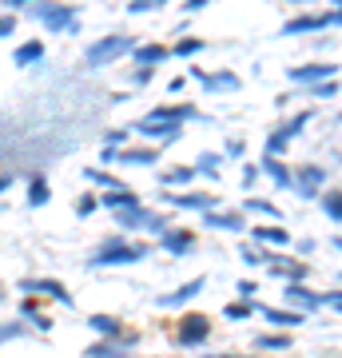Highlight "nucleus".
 I'll list each match as a JSON object with an SVG mask.
<instances>
[{
    "instance_id": "obj_51",
    "label": "nucleus",
    "mask_w": 342,
    "mask_h": 358,
    "mask_svg": "<svg viewBox=\"0 0 342 358\" xmlns=\"http://www.w3.org/2000/svg\"><path fill=\"white\" fill-rule=\"evenodd\" d=\"M227 155H231V159H239V155H243V140H231L227 143Z\"/></svg>"
},
{
    "instance_id": "obj_23",
    "label": "nucleus",
    "mask_w": 342,
    "mask_h": 358,
    "mask_svg": "<svg viewBox=\"0 0 342 358\" xmlns=\"http://www.w3.org/2000/svg\"><path fill=\"white\" fill-rule=\"evenodd\" d=\"M88 331L100 334V338H120L124 334V322L115 315H88Z\"/></svg>"
},
{
    "instance_id": "obj_24",
    "label": "nucleus",
    "mask_w": 342,
    "mask_h": 358,
    "mask_svg": "<svg viewBox=\"0 0 342 358\" xmlns=\"http://www.w3.org/2000/svg\"><path fill=\"white\" fill-rule=\"evenodd\" d=\"M311 120H315V108H303V112H294L291 120H283V124H279V128H275V131H279L283 140L291 143L294 136H299V131H303L306 124H311Z\"/></svg>"
},
{
    "instance_id": "obj_44",
    "label": "nucleus",
    "mask_w": 342,
    "mask_h": 358,
    "mask_svg": "<svg viewBox=\"0 0 342 358\" xmlns=\"http://www.w3.org/2000/svg\"><path fill=\"white\" fill-rule=\"evenodd\" d=\"M239 255H243V263H251V267H259V263H266V255L259 251V247H239Z\"/></svg>"
},
{
    "instance_id": "obj_45",
    "label": "nucleus",
    "mask_w": 342,
    "mask_h": 358,
    "mask_svg": "<svg viewBox=\"0 0 342 358\" xmlns=\"http://www.w3.org/2000/svg\"><path fill=\"white\" fill-rule=\"evenodd\" d=\"M124 143H127V131H120V128L104 131V148H124Z\"/></svg>"
},
{
    "instance_id": "obj_34",
    "label": "nucleus",
    "mask_w": 342,
    "mask_h": 358,
    "mask_svg": "<svg viewBox=\"0 0 342 358\" xmlns=\"http://www.w3.org/2000/svg\"><path fill=\"white\" fill-rule=\"evenodd\" d=\"M167 227H171V215H167V211H148V219H143V231H148V235L159 239Z\"/></svg>"
},
{
    "instance_id": "obj_50",
    "label": "nucleus",
    "mask_w": 342,
    "mask_h": 358,
    "mask_svg": "<svg viewBox=\"0 0 342 358\" xmlns=\"http://www.w3.org/2000/svg\"><path fill=\"white\" fill-rule=\"evenodd\" d=\"M239 299H255V282H251V279L239 282Z\"/></svg>"
},
{
    "instance_id": "obj_54",
    "label": "nucleus",
    "mask_w": 342,
    "mask_h": 358,
    "mask_svg": "<svg viewBox=\"0 0 342 358\" xmlns=\"http://www.w3.org/2000/svg\"><path fill=\"white\" fill-rule=\"evenodd\" d=\"M8 187H13V176H8V171H0V192H8Z\"/></svg>"
},
{
    "instance_id": "obj_14",
    "label": "nucleus",
    "mask_w": 342,
    "mask_h": 358,
    "mask_svg": "<svg viewBox=\"0 0 342 358\" xmlns=\"http://www.w3.org/2000/svg\"><path fill=\"white\" fill-rule=\"evenodd\" d=\"M287 76L294 84H318V80H334L339 76V64H294Z\"/></svg>"
},
{
    "instance_id": "obj_37",
    "label": "nucleus",
    "mask_w": 342,
    "mask_h": 358,
    "mask_svg": "<svg viewBox=\"0 0 342 358\" xmlns=\"http://www.w3.org/2000/svg\"><path fill=\"white\" fill-rule=\"evenodd\" d=\"M255 307H259V303H251V299H239V303H231V307H223V315H227L231 322H239V319H251V315H255Z\"/></svg>"
},
{
    "instance_id": "obj_60",
    "label": "nucleus",
    "mask_w": 342,
    "mask_h": 358,
    "mask_svg": "<svg viewBox=\"0 0 342 358\" xmlns=\"http://www.w3.org/2000/svg\"><path fill=\"white\" fill-rule=\"evenodd\" d=\"M0 303H4V287H0Z\"/></svg>"
},
{
    "instance_id": "obj_9",
    "label": "nucleus",
    "mask_w": 342,
    "mask_h": 358,
    "mask_svg": "<svg viewBox=\"0 0 342 358\" xmlns=\"http://www.w3.org/2000/svg\"><path fill=\"white\" fill-rule=\"evenodd\" d=\"M263 267L271 271V275H283V279H291V282H303L306 275H311L303 259H291V255H266Z\"/></svg>"
},
{
    "instance_id": "obj_39",
    "label": "nucleus",
    "mask_w": 342,
    "mask_h": 358,
    "mask_svg": "<svg viewBox=\"0 0 342 358\" xmlns=\"http://www.w3.org/2000/svg\"><path fill=\"white\" fill-rule=\"evenodd\" d=\"M40 315H44V310H40V303H36V294H24V299H20V319H24L28 327H32V322H36Z\"/></svg>"
},
{
    "instance_id": "obj_38",
    "label": "nucleus",
    "mask_w": 342,
    "mask_h": 358,
    "mask_svg": "<svg viewBox=\"0 0 342 358\" xmlns=\"http://www.w3.org/2000/svg\"><path fill=\"white\" fill-rule=\"evenodd\" d=\"M255 346H259V350H287V346H291V338H287V334H259V338H255Z\"/></svg>"
},
{
    "instance_id": "obj_57",
    "label": "nucleus",
    "mask_w": 342,
    "mask_h": 358,
    "mask_svg": "<svg viewBox=\"0 0 342 358\" xmlns=\"http://www.w3.org/2000/svg\"><path fill=\"white\" fill-rule=\"evenodd\" d=\"M287 4H315V0H287Z\"/></svg>"
},
{
    "instance_id": "obj_29",
    "label": "nucleus",
    "mask_w": 342,
    "mask_h": 358,
    "mask_svg": "<svg viewBox=\"0 0 342 358\" xmlns=\"http://www.w3.org/2000/svg\"><path fill=\"white\" fill-rule=\"evenodd\" d=\"M263 319L271 327H299L303 322V310H275V307H263Z\"/></svg>"
},
{
    "instance_id": "obj_26",
    "label": "nucleus",
    "mask_w": 342,
    "mask_h": 358,
    "mask_svg": "<svg viewBox=\"0 0 342 358\" xmlns=\"http://www.w3.org/2000/svg\"><path fill=\"white\" fill-rule=\"evenodd\" d=\"M115 215V227L120 231H143V219H148V207H131V211H112Z\"/></svg>"
},
{
    "instance_id": "obj_42",
    "label": "nucleus",
    "mask_w": 342,
    "mask_h": 358,
    "mask_svg": "<svg viewBox=\"0 0 342 358\" xmlns=\"http://www.w3.org/2000/svg\"><path fill=\"white\" fill-rule=\"evenodd\" d=\"M152 76H155V68L136 64V72H131V84H136V88H148V84H152Z\"/></svg>"
},
{
    "instance_id": "obj_6",
    "label": "nucleus",
    "mask_w": 342,
    "mask_h": 358,
    "mask_svg": "<svg viewBox=\"0 0 342 358\" xmlns=\"http://www.w3.org/2000/svg\"><path fill=\"white\" fill-rule=\"evenodd\" d=\"M20 294H48V299H56L60 307H72V294H68V287L56 279H20Z\"/></svg>"
},
{
    "instance_id": "obj_46",
    "label": "nucleus",
    "mask_w": 342,
    "mask_h": 358,
    "mask_svg": "<svg viewBox=\"0 0 342 358\" xmlns=\"http://www.w3.org/2000/svg\"><path fill=\"white\" fill-rule=\"evenodd\" d=\"M152 8H155V0H131V4H127V13H131V16L152 13Z\"/></svg>"
},
{
    "instance_id": "obj_40",
    "label": "nucleus",
    "mask_w": 342,
    "mask_h": 358,
    "mask_svg": "<svg viewBox=\"0 0 342 358\" xmlns=\"http://www.w3.org/2000/svg\"><path fill=\"white\" fill-rule=\"evenodd\" d=\"M219 164H223L219 155L203 152V155H199V164H195V171H199V176H211V179H215V176H219Z\"/></svg>"
},
{
    "instance_id": "obj_16",
    "label": "nucleus",
    "mask_w": 342,
    "mask_h": 358,
    "mask_svg": "<svg viewBox=\"0 0 342 358\" xmlns=\"http://www.w3.org/2000/svg\"><path fill=\"white\" fill-rule=\"evenodd\" d=\"M203 227H215V231H247V219L243 211H203Z\"/></svg>"
},
{
    "instance_id": "obj_59",
    "label": "nucleus",
    "mask_w": 342,
    "mask_h": 358,
    "mask_svg": "<svg viewBox=\"0 0 342 358\" xmlns=\"http://www.w3.org/2000/svg\"><path fill=\"white\" fill-rule=\"evenodd\" d=\"M159 4H167V0H155V8H159Z\"/></svg>"
},
{
    "instance_id": "obj_1",
    "label": "nucleus",
    "mask_w": 342,
    "mask_h": 358,
    "mask_svg": "<svg viewBox=\"0 0 342 358\" xmlns=\"http://www.w3.org/2000/svg\"><path fill=\"white\" fill-rule=\"evenodd\" d=\"M148 255V243L131 247L124 239V235H115V239H104L96 251L88 255V267L92 271H104V267H124V263H140V259Z\"/></svg>"
},
{
    "instance_id": "obj_11",
    "label": "nucleus",
    "mask_w": 342,
    "mask_h": 358,
    "mask_svg": "<svg viewBox=\"0 0 342 358\" xmlns=\"http://www.w3.org/2000/svg\"><path fill=\"white\" fill-rule=\"evenodd\" d=\"M159 247H164L167 255H191V251H195V231L167 227L164 235H159Z\"/></svg>"
},
{
    "instance_id": "obj_52",
    "label": "nucleus",
    "mask_w": 342,
    "mask_h": 358,
    "mask_svg": "<svg viewBox=\"0 0 342 358\" xmlns=\"http://www.w3.org/2000/svg\"><path fill=\"white\" fill-rule=\"evenodd\" d=\"M327 307H339L342 310V291H327Z\"/></svg>"
},
{
    "instance_id": "obj_12",
    "label": "nucleus",
    "mask_w": 342,
    "mask_h": 358,
    "mask_svg": "<svg viewBox=\"0 0 342 358\" xmlns=\"http://www.w3.org/2000/svg\"><path fill=\"white\" fill-rule=\"evenodd\" d=\"M199 291H203V279H191V282H183V287H176V291L159 294V299H155V307H159V310H179V307H187Z\"/></svg>"
},
{
    "instance_id": "obj_31",
    "label": "nucleus",
    "mask_w": 342,
    "mask_h": 358,
    "mask_svg": "<svg viewBox=\"0 0 342 358\" xmlns=\"http://www.w3.org/2000/svg\"><path fill=\"white\" fill-rule=\"evenodd\" d=\"M318 203H322V215H330L334 223H342V187L322 192V195H318Z\"/></svg>"
},
{
    "instance_id": "obj_19",
    "label": "nucleus",
    "mask_w": 342,
    "mask_h": 358,
    "mask_svg": "<svg viewBox=\"0 0 342 358\" xmlns=\"http://www.w3.org/2000/svg\"><path fill=\"white\" fill-rule=\"evenodd\" d=\"M127 56H131V60H136V64H148V68H155V64H164L167 56H171V48H164V44H136V48L127 52Z\"/></svg>"
},
{
    "instance_id": "obj_5",
    "label": "nucleus",
    "mask_w": 342,
    "mask_h": 358,
    "mask_svg": "<svg viewBox=\"0 0 342 358\" xmlns=\"http://www.w3.org/2000/svg\"><path fill=\"white\" fill-rule=\"evenodd\" d=\"M140 346V334H120V338H100L84 350V358H127Z\"/></svg>"
},
{
    "instance_id": "obj_18",
    "label": "nucleus",
    "mask_w": 342,
    "mask_h": 358,
    "mask_svg": "<svg viewBox=\"0 0 342 358\" xmlns=\"http://www.w3.org/2000/svg\"><path fill=\"white\" fill-rule=\"evenodd\" d=\"M287 303H299L303 310H315V307H327V294L311 291L303 282H291V287H287Z\"/></svg>"
},
{
    "instance_id": "obj_36",
    "label": "nucleus",
    "mask_w": 342,
    "mask_h": 358,
    "mask_svg": "<svg viewBox=\"0 0 342 358\" xmlns=\"http://www.w3.org/2000/svg\"><path fill=\"white\" fill-rule=\"evenodd\" d=\"M243 211H255V215H266V219H275V223H279V207L275 203H266V199H243Z\"/></svg>"
},
{
    "instance_id": "obj_33",
    "label": "nucleus",
    "mask_w": 342,
    "mask_h": 358,
    "mask_svg": "<svg viewBox=\"0 0 342 358\" xmlns=\"http://www.w3.org/2000/svg\"><path fill=\"white\" fill-rule=\"evenodd\" d=\"M28 331H32V327H28L24 319L0 322V346H4V343H13V338H28Z\"/></svg>"
},
{
    "instance_id": "obj_27",
    "label": "nucleus",
    "mask_w": 342,
    "mask_h": 358,
    "mask_svg": "<svg viewBox=\"0 0 342 358\" xmlns=\"http://www.w3.org/2000/svg\"><path fill=\"white\" fill-rule=\"evenodd\" d=\"M195 176H199L195 167H167L164 176H159V183H164L167 192H176V187H187V183H191Z\"/></svg>"
},
{
    "instance_id": "obj_47",
    "label": "nucleus",
    "mask_w": 342,
    "mask_h": 358,
    "mask_svg": "<svg viewBox=\"0 0 342 358\" xmlns=\"http://www.w3.org/2000/svg\"><path fill=\"white\" fill-rule=\"evenodd\" d=\"M259 176H263V171H259L255 164H243V187H251V183H255Z\"/></svg>"
},
{
    "instance_id": "obj_15",
    "label": "nucleus",
    "mask_w": 342,
    "mask_h": 358,
    "mask_svg": "<svg viewBox=\"0 0 342 358\" xmlns=\"http://www.w3.org/2000/svg\"><path fill=\"white\" fill-rule=\"evenodd\" d=\"M191 76L203 80V88H207V92H235L243 84L235 72H203V68H191Z\"/></svg>"
},
{
    "instance_id": "obj_2",
    "label": "nucleus",
    "mask_w": 342,
    "mask_h": 358,
    "mask_svg": "<svg viewBox=\"0 0 342 358\" xmlns=\"http://www.w3.org/2000/svg\"><path fill=\"white\" fill-rule=\"evenodd\" d=\"M171 343L183 346V350H199V346H207L211 343V315H203V310L179 315L176 331H171Z\"/></svg>"
},
{
    "instance_id": "obj_35",
    "label": "nucleus",
    "mask_w": 342,
    "mask_h": 358,
    "mask_svg": "<svg viewBox=\"0 0 342 358\" xmlns=\"http://www.w3.org/2000/svg\"><path fill=\"white\" fill-rule=\"evenodd\" d=\"M306 92H311L315 100H330V96H339V92H342V84H339V76H334V80H318V84H306Z\"/></svg>"
},
{
    "instance_id": "obj_8",
    "label": "nucleus",
    "mask_w": 342,
    "mask_h": 358,
    "mask_svg": "<svg viewBox=\"0 0 342 358\" xmlns=\"http://www.w3.org/2000/svg\"><path fill=\"white\" fill-rule=\"evenodd\" d=\"M167 203L179 207V211H215L219 199L207 192H167Z\"/></svg>"
},
{
    "instance_id": "obj_17",
    "label": "nucleus",
    "mask_w": 342,
    "mask_h": 358,
    "mask_svg": "<svg viewBox=\"0 0 342 358\" xmlns=\"http://www.w3.org/2000/svg\"><path fill=\"white\" fill-rule=\"evenodd\" d=\"M259 171H263V176L275 183V187H294V171L283 164L279 155H266L263 164H259Z\"/></svg>"
},
{
    "instance_id": "obj_58",
    "label": "nucleus",
    "mask_w": 342,
    "mask_h": 358,
    "mask_svg": "<svg viewBox=\"0 0 342 358\" xmlns=\"http://www.w3.org/2000/svg\"><path fill=\"white\" fill-rule=\"evenodd\" d=\"M330 4H334V8H342V0H330Z\"/></svg>"
},
{
    "instance_id": "obj_56",
    "label": "nucleus",
    "mask_w": 342,
    "mask_h": 358,
    "mask_svg": "<svg viewBox=\"0 0 342 358\" xmlns=\"http://www.w3.org/2000/svg\"><path fill=\"white\" fill-rule=\"evenodd\" d=\"M207 358H251V355H207Z\"/></svg>"
},
{
    "instance_id": "obj_49",
    "label": "nucleus",
    "mask_w": 342,
    "mask_h": 358,
    "mask_svg": "<svg viewBox=\"0 0 342 358\" xmlns=\"http://www.w3.org/2000/svg\"><path fill=\"white\" fill-rule=\"evenodd\" d=\"M187 88V76H176L171 80V84H167V92H171V96H179V92Z\"/></svg>"
},
{
    "instance_id": "obj_30",
    "label": "nucleus",
    "mask_w": 342,
    "mask_h": 358,
    "mask_svg": "<svg viewBox=\"0 0 342 358\" xmlns=\"http://www.w3.org/2000/svg\"><path fill=\"white\" fill-rule=\"evenodd\" d=\"M203 48H207V44H203L199 36H179V40H176V48H171V56H179V60H195Z\"/></svg>"
},
{
    "instance_id": "obj_28",
    "label": "nucleus",
    "mask_w": 342,
    "mask_h": 358,
    "mask_svg": "<svg viewBox=\"0 0 342 358\" xmlns=\"http://www.w3.org/2000/svg\"><path fill=\"white\" fill-rule=\"evenodd\" d=\"M251 239H259V243H275V247H287L291 243V231L287 227H251Z\"/></svg>"
},
{
    "instance_id": "obj_7",
    "label": "nucleus",
    "mask_w": 342,
    "mask_h": 358,
    "mask_svg": "<svg viewBox=\"0 0 342 358\" xmlns=\"http://www.w3.org/2000/svg\"><path fill=\"white\" fill-rule=\"evenodd\" d=\"M195 115H199L195 103H159V108H152L143 120H152V124H187Z\"/></svg>"
},
{
    "instance_id": "obj_13",
    "label": "nucleus",
    "mask_w": 342,
    "mask_h": 358,
    "mask_svg": "<svg viewBox=\"0 0 342 358\" xmlns=\"http://www.w3.org/2000/svg\"><path fill=\"white\" fill-rule=\"evenodd\" d=\"M136 136H148V140H164V143H176L183 136V124H152V120H136L131 124Z\"/></svg>"
},
{
    "instance_id": "obj_22",
    "label": "nucleus",
    "mask_w": 342,
    "mask_h": 358,
    "mask_svg": "<svg viewBox=\"0 0 342 358\" xmlns=\"http://www.w3.org/2000/svg\"><path fill=\"white\" fill-rule=\"evenodd\" d=\"M115 164H124V167H155V164H159V148H136V152H115Z\"/></svg>"
},
{
    "instance_id": "obj_25",
    "label": "nucleus",
    "mask_w": 342,
    "mask_h": 358,
    "mask_svg": "<svg viewBox=\"0 0 342 358\" xmlns=\"http://www.w3.org/2000/svg\"><path fill=\"white\" fill-rule=\"evenodd\" d=\"M44 56V40H24L20 48L13 52V60H16V68H32Z\"/></svg>"
},
{
    "instance_id": "obj_20",
    "label": "nucleus",
    "mask_w": 342,
    "mask_h": 358,
    "mask_svg": "<svg viewBox=\"0 0 342 358\" xmlns=\"http://www.w3.org/2000/svg\"><path fill=\"white\" fill-rule=\"evenodd\" d=\"M52 199V183H48V176L44 171H36V176H28V199L24 203L36 211V207H44Z\"/></svg>"
},
{
    "instance_id": "obj_3",
    "label": "nucleus",
    "mask_w": 342,
    "mask_h": 358,
    "mask_svg": "<svg viewBox=\"0 0 342 358\" xmlns=\"http://www.w3.org/2000/svg\"><path fill=\"white\" fill-rule=\"evenodd\" d=\"M24 13L32 20H40L44 28H52V32H72L76 28V8L64 4V0H36V4H28Z\"/></svg>"
},
{
    "instance_id": "obj_21",
    "label": "nucleus",
    "mask_w": 342,
    "mask_h": 358,
    "mask_svg": "<svg viewBox=\"0 0 342 358\" xmlns=\"http://www.w3.org/2000/svg\"><path fill=\"white\" fill-rule=\"evenodd\" d=\"M100 203L108 207V211H131V207H140V195L127 192V187H112V192L100 195Z\"/></svg>"
},
{
    "instance_id": "obj_10",
    "label": "nucleus",
    "mask_w": 342,
    "mask_h": 358,
    "mask_svg": "<svg viewBox=\"0 0 342 358\" xmlns=\"http://www.w3.org/2000/svg\"><path fill=\"white\" fill-rule=\"evenodd\" d=\"M294 179H299V183H294V192L303 195V199H318V187H322V179H327V171H322V167L318 164H303L299 167V171H294Z\"/></svg>"
},
{
    "instance_id": "obj_53",
    "label": "nucleus",
    "mask_w": 342,
    "mask_h": 358,
    "mask_svg": "<svg viewBox=\"0 0 342 358\" xmlns=\"http://www.w3.org/2000/svg\"><path fill=\"white\" fill-rule=\"evenodd\" d=\"M0 4H8V8H20V13H24L28 4H36V0H0Z\"/></svg>"
},
{
    "instance_id": "obj_55",
    "label": "nucleus",
    "mask_w": 342,
    "mask_h": 358,
    "mask_svg": "<svg viewBox=\"0 0 342 358\" xmlns=\"http://www.w3.org/2000/svg\"><path fill=\"white\" fill-rule=\"evenodd\" d=\"M203 4H207V0H187V4H183V8H187V13H199Z\"/></svg>"
},
{
    "instance_id": "obj_32",
    "label": "nucleus",
    "mask_w": 342,
    "mask_h": 358,
    "mask_svg": "<svg viewBox=\"0 0 342 358\" xmlns=\"http://www.w3.org/2000/svg\"><path fill=\"white\" fill-rule=\"evenodd\" d=\"M84 179H92V183H96V187H104V192L124 187V179H115L112 171H104V167H84Z\"/></svg>"
},
{
    "instance_id": "obj_4",
    "label": "nucleus",
    "mask_w": 342,
    "mask_h": 358,
    "mask_svg": "<svg viewBox=\"0 0 342 358\" xmlns=\"http://www.w3.org/2000/svg\"><path fill=\"white\" fill-rule=\"evenodd\" d=\"M136 44H140L136 36H127V32H112V36L96 40V44L84 52V68H104V64H112V60L127 56V52L136 48Z\"/></svg>"
},
{
    "instance_id": "obj_41",
    "label": "nucleus",
    "mask_w": 342,
    "mask_h": 358,
    "mask_svg": "<svg viewBox=\"0 0 342 358\" xmlns=\"http://www.w3.org/2000/svg\"><path fill=\"white\" fill-rule=\"evenodd\" d=\"M96 207H100V195L84 192V195H80V199H76V215H80V219H88L92 211H96Z\"/></svg>"
},
{
    "instance_id": "obj_43",
    "label": "nucleus",
    "mask_w": 342,
    "mask_h": 358,
    "mask_svg": "<svg viewBox=\"0 0 342 358\" xmlns=\"http://www.w3.org/2000/svg\"><path fill=\"white\" fill-rule=\"evenodd\" d=\"M283 152H287V140H283L279 131H271V136H266V155H279L283 159Z\"/></svg>"
},
{
    "instance_id": "obj_48",
    "label": "nucleus",
    "mask_w": 342,
    "mask_h": 358,
    "mask_svg": "<svg viewBox=\"0 0 342 358\" xmlns=\"http://www.w3.org/2000/svg\"><path fill=\"white\" fill-rule=\"evenodd\" d=\"M16 32V20L13 16H0V36H13Z\"/></svg>"
}]
</instances>
